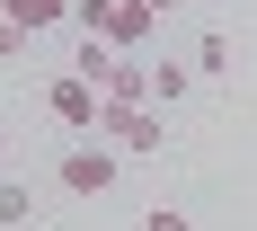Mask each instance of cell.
Wrapping results in <instances>:
<instances>
[{
	"mask_svg": "<svg viewBox=\"0 0 257 231\" xmlns=\"http://www.w3.org/2000/svg\"><path fill=\"white\" fill-rule=\"evenodd\" d=\"M71 27H80V36H98L106 53H115V45H151V36H160V18L142 9V0H80Z\"/></svg>",
	"mask_w": 257,
	"mask_h": 231,
	"instance_id": "cell-1",
	"label": "cell"
},
{
	"mask_svg": "<svg viewBox=\"0 0 257 231\" xmlns=\"http://www.w3.org/2000/svg\"><path fill=\"white\" fill-rule=\"evenodd\" d=\"M98 133L115 142V151H169V116H151V107H98Z\"/></svg>",
	"mask_w": 257,
	"mask_h": 231,
	"instance_id": "cell-2",
	"label": "cell"
},
{
	"mask_svg": "<svg viewBox=\"0 0 257 231\" xmlns=\"http://www.w3.org/2000/svg\"><path fill=\"white\" fill-rule=\"evenodd\" d=\"M98 89H89V80H71V71H62V80H45V116H53V125H71V133H98Z\"/></svg>",
	"mask_w": 257,
	"mask_h": 231,
	"instance_id": "cell-3",
	"label": "cell"
},
{
	"mask_svg": "<svg viewBox=\"0 0 257 231\" xmlns=\"http://www.w3.org/2000/svg\"><path fill=\"white\" fill-rule=\"evenodd\" d=\"M53 178L71 187V196H106V187H115V151H89V142H80V151H62V169H53Z\"/></svg>",
	"mask_w": 257,
	"mask_h": 231,
	"instance_id": "cell-4",
	"label": "cell"
},
{
	"mask_svg": "<svg viewBox=\"0 0 257 231\" xmlns=\"http://www.w3.org/2000/svg\"><path fill=\"white\" fill-rule=\"evenodd\" d=\"M71 9H80V0H0V18H18L27 36H45V27H62Z\"/></svg>",
	"mask_w": 257,
	"mask_h": 231,
	"instance_id": "cell-5",
	"label": "cell"
},
{
	"mask_svg": "<svg viewBox=\"0 0 257 231\" xmlns=\"http://www.w3.org/2000/svg\"><path fill=\"white\" fill-rule=\"evenodd\" d=\"M186 80H195V62L160 53V62H151V107H178V98H186Z\"/></svg>",
	"mask_w": 257,
	"mask_h": 231,
	"instance_id": "cell-6",
	"label": "cell"
},
{
	"mask_svg": "<svg viewBox=\"0 0 257 231\" xmlns=\"http://www.w3.org/2000/svg\"><path fill=\"white\" fill-rule=\"evenodd\" d=\"M106 71H115V53L89 36V45H71V80H89V89H106Z\"/></svg>",
	"mask_w": 257,
	"mask_h": 231,
	"instance_id": "cell-7",
	"label": "cell"
},
{
	"mask_svg": "<svg viewBox=\"0 0 257 231\" xmlns=\"http://www.w3.org/2000/svg\"><path fill=\"white\" fill-rule=\"evenodd\" d=\"M186 62H195L204 80H222V71H231V36H195V53H186Z\"/></svg>",
	"mask_w": 257,
	"mask_h": 231,
	"instance_id": "cell-8",
	"label": "cell"
},
{
	"mask_svg": "<svg viewBox=\"0 0 257 231\" xmlns=\"http://www.w3.org/2000/svg\"><path fill=\"white\" fill-rule=\"evenodd\" d=\"M36 222V196H27V187H0V231H27Z\"/></svg>",
	"mask_w": 257,
	"mask_h": 231,
	"instance_id": "cell-9",
	"label": "cell"
},
{
	"mask_svg": "<svg viewBox=\"0 0 257 231\" xmlns=\"http://www.w3.org/2000/svg\"><path fill=\"white\" fill-rule=\"evenodd\" d=\"M27 45H36V36H27V27H18V18H0V62H18V53H27Z\"/></svg>",
	"mask_w": 257,
	"mask_h": 231,
	"instance_id": "cell-10",
	"label": "cell"
},
{
	"mask_svg": "<svg viewBox=\"0 0 257 231\" xmlns=\"http://www.w3.org/2000/svg\"><path fill=\"white\" fill-rule=\"evenodd\" d=\"M142 231H195V222H186L178 205H151V213H142Z\"/></svg>",
	"mask_w": 257,
	"mask_h": 231,
	"instance_id": "cell-11",
	"label": "cell"
},
{
	"mask_svg": "<svg viewBox=\"0 0 257 231\" xmlns=\"http://www.w3.org/2000/svg\"><path fill=\"white\" fill-rule=\"evenodd\" d=\"M142 9H151V18H169V9H186V0H142Z\"/></svg>",
	"mask_w": 257,
	"mask_h": 231,
	"instance_id": "cell-12",
	"label": "cell"
},
{
	"mask_svg": "<svg viewBox=\"0 0 257 231\" xmlns=\"http://www.w3.org/2000/svg\"><path fill=\"white\" fill-rule=\"evenodd\" d=\"M0 160H9V133H0Z\"/></svg>",
	"mask_w": 257,
	"mask_h": 231,
	"instance_id": "cell-13",
	"label": "cell"
}]
</instances>
